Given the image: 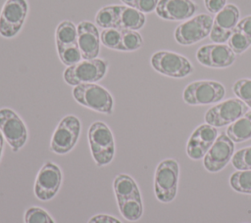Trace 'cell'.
Here are the masks:
<instances>
[{
    "label": "cell",
    "mask_w": 251,
    "mask_h": 223,
    "mask_svg": "<svg viewBox=\"0 0 251 223\" xmlns=\"http://www.w3.org/2000/svg\"><path fill=\"white\" fill-rule=\"evenodd\" d=\"M80 129L81 124L76 116L72 114L64 116L52 135L51 151L59 155L69 153L76 144Z\"/></svg>",
    "instance_id": "30bf717a"
},
{
    "label": "cell",
    "mask_w": 251,
    "mask_h": 223,
    "mask_svg": "<svg viewBox=\"0 0 251 223\" xmlns=\"http://www.w3.org/2000/svg\"><path fill=\"white\" fill-rule=\"evenodd\" d=\"M146 22L145 14L135 8L126 5H120L119 11V28L139 30Z\"/></svg>",
    "instance_id": "d6986e66"
},
{
    "label": "cell",
    "mask_w": 251,
    "mask_h": 223,
    "mask_svg": "<svg viewBox=\"0 0 251 223\" xmlns=\"http://www.w3.org/2000/svg\"><path fill=\"white\" fill-rule=\"evenodd\" d=\"M120 5H108L102 7L95 15V22L103 29L119 28Z\"/></svg>",
    "instance_id": "7402d4cb"
},
{
    "label": "cell",
    "mask_w": 251,
    "mask_h": 223,
    "mask_svg": "<svg viewBox=\"0 0 251 223\" xmlns=\"http://www.w3.org/2000/svg\"><path fill=\"white\" fill-rule=\"evenodd\" d=\"M226 95L225 86L216 80H195L185 86L182 99L189 106L219 103Z\"/></svg>",
    "instance_id": "5b68a950"
},
{
    "label": "cell",
    "mask_w": 251,
    "mask_h": 223,
    "mask_svg": "<svg viewBox=\"0 0 251 223\" xmlns=\"http://www.w3.org/2000/svg\"><path fill=\"white\" fill-rule=\"evenodd\" d=\"M230 161L237 170H251V146L236 151Z\"/></svg>",
    "instance_id": "f546056e"
},
{
    "label": "cell",
    "mask_w": 251,
    "mask_h": 223,
    "mask_svg": "<svg viewBox=\"0 0 251 223\" xmlns=\"http://www.w3.org/2000/svg\"><path fill=\"white\" fill-rule=\"evenodd\" d=\"M179 164L174 158L162 160L156 167L154 174V192L161 202H171L177 192Z\"/></svg>",
    "instance_id": "6da1fadb"
},
{
    "label": "cell",
    "mask_w": 251,
    "mask_h": 223,
    "mask_svg": "<svg viewBox=\"0 0 251 223\" xmlns=\"http://www.w3.org/2000/svg\"><path fill=\"white\" fill-rule=\"evenodd\" d=\"M198 6L192 0H159L156 14L166 21H184L192 18Z\"/></svg>",
    "instance_id": "e0dca14e"
},
{
    "label": "cell",
    "mask_w": 251,
    "mask_h": 223,
    "mask_svg": "<svg viewBox=\"0 0 251 223\" xmlns=\"http://www.w3.org/2000/svg\"><path fill=\"white\" fill-rule=\"evenodd\" d=\"M76 28L77 44L81 52L82 60L98 58L101 40L97 26L89 21H82L77 24Z\"/></svg>",
    "instance_id": "ac0fdd59"
},
{
    "label": "cell",
    "mask_w": 251,
    "mask_h": 223,
    "mask_svg": "<svg viewBox=\"0 0 251 223\" xmlns=\"http://www.w3.org/2000/svg\"><path fill=\"white\" fill-rule=\"evenodd\" d=\"M150 64L157 72L172 78H184L194 70L186 57L168 50L155 52L150 58Z\"/></svg>",
    "instance_id": "277c9868"
},
{
    "label": "cell",
    "mask_w": 251,
    "mask_h": 223,
    "mask_svg": "<svg viewBox=\"0 0 251 223\" xmlns=\"http://www.w3.org/2000/svg\"><path fill=\"white\" fill-rule=\"evenodd\" d=\"M159 0H137L135 9L142 12L143 14H148L156 10Z\"/></svg>",
    "instance_id": "d6a6232c"
},
{
    "label": "cell",
    "mask_w": 251,
    "mask_h": 223,
    "mask_svg": "<svg viewBox=\"0 0 251 223\" xmlns=\"http://www.w3.org/2000/svg\"><path fill=\"white\" fill-rule=\"evenodd\" d=\"M25 223H55L51 216L40 207H29L25 212Z\"/></svg>",
    "instance_id": "1f68e13d"
},
{
    "label": "cell",
    "mask_w": 251,
    "mask_h": 223,
    "mask_svg": "<svg viewBox=\"0 0 251 223\" xmlns=\"http://www.w3.org/2000/svg\"><path fill=\"white\" fill-rule=\"evenodd\" d=\"M114 192L117 201L131 198H141L136 182L126 174H120L114 180Z\"/></svg>",
    "instance_id": "ffe728a7"
},
{
    "label": "cell",
    "mask_w": 251,
    "mask_h": 223,
    "mask_svg": "<svg viewBox=\"0 0 251 223\" xmlns=\"http://www.w3.org/2000/svg\"><path fill=\"white\" fill-rule=\"evenodd\" d=\"M227 45L235 55H239L245 52L251 46V39L235 26L227 40Z\"/></svg>",
    "instance_id": "83f0119b"
},
{
    "label": "cell",
    "mask_w": 251,
    "mask_h": 223,
    "mask_svg": "<svg viewBox=\"0 0 251 223\" xmlns=\"http://www.w3.org/2000/svg\"><path fill=\"white\" fill-rule=\"evenodd\" d=\"M108 70V62L101 58L81 60L68 67L63 73L64 80L71 86L84 83H95L101 80Z\"/></svg>",
    "instance_id": "3957f363"
},
{
    "label": "cell",
    "mask_w": 251,
    "mask_h": 223,
    "mask_svg": "<svg viewBox=\"0 0 251 223\" xmlns=\"http://www.w3.org/2000/svg\"><path fill=\"white\" fill-rule=\"evenodd\" d=\"M73 96L75 100L95 112L111 114L114 108L112 95L99 84L84 83L74 87Z\"/></svg>",
    "instance_id": "8992f818"
},
{
    "label": "cell",
    "mask_w": 251,
    "mask_h": 223,
    "mask_svg": "<svg viewBox=\"0 0 251 223\" xmlns=\"http://www.w3.org/2000/svg\"><path fill=\"white\" fill-rule=\"evenodd\" d=\"M56 49L60 61L67 66V67L74 66L82 60L77 42L63 46H56Z\"/></svg>",
    "instance_id": "484cf974"
},
{
    "label": "cell",
    "mask_w": 251,
    "mask_h": 223,
    "mask_svg": "<svg viewBox=\"0 0 251 223\" xmlns=\"http://www.w3.org/2000/svg\"><path fill=\"white\" fill-rule=\"evenodd\" d=\"M247 112L248 107L243 101L238 98H229L210 108L205 112L204 120L216 128L223 127L231 124Z\"/></svg>",
    "instance_id": "9c48e42d"
},
{
    "label": "cell",
    "mask_w": 251,
    "mask_h": 223,
    "mask_svg": "<svg viewBox=\"0 0 251 223\" xmlns=\"http://www.w3.org/2000/svg\"><path fill=\"white\" fill-rule=\"evenodd\" d=\"M198 63L207 67L226 68L234 62L236 55L226 44H206L198 48L195 54Z\"/></svg>",
    "instance_id": "5bb4252c"
},
{
    "label": "cell",
    "mask_w": 251,
    "mask_h": 223,
    "mask_svg": "<svg viewBox=\"0 0 251 223\" xmlns=\"http://www.w3.org/2000/svg\"><path fill=\"white\" fill-rule=\"evenodd\" d=\"M245 223H247V222H245Z\"/></svg>",
    "instance_id": "ab89813d"
},
{
    "label": "cell",
    "mask_w": 251,
    "mask_h": 223,
    "mask_svg": "<svg viewBox=\"0 0 251 223\" xmlns=\"http://www.w3.org/2000/svg\"><path fill=\"white\" fill-rule=\"evenodd\" d=\"M218 136L216 127L207 123L200 124L193 130L186 143V155L192 160L203 158Z\"/></svg>",
    "instance_id": "2e32d148"
},
{
    "label": "cell",
    "mask_w": 251,
    "mask_h": 223,
    "mask_svg": "<svg viewBox=\"0 0 251 223\" xmlns=\"http://www.w3.org/2000/svg\"><path fill=\"white\" fill-rule=\"evenodd\" d=\"M233 154L234 143L226 133H222L217 137L216 141L203 157V165L209 172H219L231 160Z\"/></svg>",
    "instance_id": "7c38bea8"
},
{
    "label": "cell",
    "mask_w": 251,
    "mask_h": 223,
    "mask_svg": "<svg viewBox=\"0 0 251 223\" xmlns=\"http://www.w3.org/2000/svg\"><path fill=\"white\" fill-rule=\"evenodd\" d=\"M247 107H249V108H251V102H249L248 104H247Z\"/></svg>",
    "instance_id": "f35d334b"
},
{
    "label": "cell",
    "mask_w": 251,
    "mask_h": 223,
    "mask_svg": "<svg viewBox=\"0 0 251 223\" xmlns=\"http://www.w3.org/2000/svg\"><path fill=\"white\" fill-rule=\"evenodd\" d=\"M204 4L209 13L218 14L226 5V0H204Z\"/></svg>",
    "instance_id": "836d02e7"
},
{
    "label": "cell",
    "mask_w": 251,
    "mask_h": 223,
    "mask_svg": "<svg viewBox=\"0 0 251 223\" xmlns=\"http://www.w3.org/2000/svg\"><path fill=\"white\" fill-rule=\"evenodd\" d=\"M232 190L240 194L251 195V170H237L229 177Z\"/></svg>",
    "instance_id": "d4e9b609"
},
{
    "label": "cell",
    "mask_w": 251,
    "mask_h": 223,
    "mask_svg": "<svg viewBox=\"0 0 251 223\" xmlns=\"http://www.w3.org/2000/svg\"><path fill=\"white\" fill-rule=\"evenodd\" d=\"M101 43L112 50H121L122 29L121 28H106L100 34Z\"/></svg>",
    "instance_id": "f1b7e54d"
},
{
    "label": "cell",
    "mask_w": 251,
    "mask_h": 223,
    "mask_svg": "<svg viewBox=\"0 0 251 223\" xmlns=\"http://www.w3.org/2000/svg\"><path fill=\"white\" fill-rule=\"evenodd\" d=\"M61 184V169L53 162H46L38 171L34 184V194L40 201H49L58 193Z\"/></svg>",
    "instance_id": "9a60e30c"
},
{
    "label": "cell",
    "mask_w": 251,
    "mask_h": 223,
    "mask_svg": "<svg viewBox=\"0 0 251 223\" xmlns=\"http://www.w3.org/2000/svg\"><path fill=\"white\" fill-rule=\"evenodd\" d=\"M124 5L126 6H128V7H132V8H135V5H136V1L137 0H121Z\"/></svg>",
    "instance_id": "8d00e7d4"
},
{
    "label": "cell",
    "mask_w": 251,
    "mask_h": 223,
    "mask_svg": "<svg viewBox=\"0 0 251 223\" xmlns=\"http://www.w3.org/2000/svg\"><path fill=\"white\" fill-rule=\"evenodd\" d=\"M77 42V28L71 21L61 22L55 30L56 46H63Z\"/></svg>",
    "instance_id": "603a6c76"
},
{
    "label": "cell",
    "mask_w": 251,
    "mask_h": 223,
    "mask_svg": "<svg viewBox=\"0 0 251 223\" xmlns=\"http://www.w3.org/2000/svg\"><path fill=\"white\" fill-rule=\"evenodd\" d=\"M3 147H4V136H3L2 132L0 131V158L2 156V152H3Z\"/></svg>",
    "instance_id": "74e56055"
},
{
    "label": "cell",
    "mask_w": 251,
    "mask_h": 223,
    "mask_svg": "<svg viewBox=\"0 0 251 223\" xmlns=\"http://www.w3.org/2000/svg\"><path fill=\"white\" fill-rule=\"evenodd\" d=\"M226 132L233 143H241L251 139V111L229 124Z\"/></svg>",
    "instance_id": "44dd1931"
},
{
    "label": "cell",
    "mask_w": 251,
    "mask_h": 223,
    "mask_svg": "<svg viewBox=\"0 0 251 223\" xmlns=\"http://www.w3.org/2000/svg\"><path fill=\"white\" fill-rule=\"evenodd\" d=\"M87 223H122L116 217L108 214H96L92 216Z\"/></svg>",
    "instance_id": "e575fe53"
},
{
    "label": "cell",
    "mask_w": 251,
    "mask_h": 223,
    "mask_svg": "<svg viewBox=\"0 0 251 223\" xmlns=\"http://www.w3.org/2000/svg\"><path fill=\"white\" fill-rule=\"evenodd\" d=\"M28 14L26 0H6L0 11V35L15 37L23 28Z\"/></svg>",
    "instance_id": "52a82bcc"
},
{
    "label": "cell",
    "mask_w": 251,
    "mask_h": 223,
    "mask_svg": "<svg viewBox=\"0 0 251 223\" xmlns=\"http://www.w3.org/2000/svg\"><path fill=\"white\" fill-rule=\"evenodd\" d=\"M119 209L123 217L128 221H137L143 213L141 198H131L118 201Z\"/></svg>",
    "instance_id": "cb8c5ba5"
},
{
    "label": "cell",
    "mask_w": 251,
    "mask_h": 223,
    "mask_svg": "<svg viewBox=\"0 0 251 223\" xmlns=\"http://www.w3.org/2000/svg\"><path fill=\"white\" fill-rule=\"evenodd\" d=\"M92 156L99 166L112 161L115 155V141L109 126L102 121L93 122L87 133Z\"/></svg>",
    "instance_id": "7a4b0ae2"
},
{
    "label": "cell",
    "mask_w": 251,
    "mask_h": 223,
    "mask_svg": "<svg viewBox=\"0 0 251 223\" xmlns=\"http://www.w3.org/2000/svg\"><path fill=\"white\" fill-rule=\"evenodd\" d=\"M213 22L211 15H196L176 26L174 33L175 39L183 46L195 44L210 35Z\"/></svg>",
    "instance_id": "ba28073f"
},
{
    "label": "cell",
    "mask_w": 251,
    "mask_h": 223,
    "mask_svg": "<svg viewBox=\"0 0 251 223\" xmlns=\"http://www.w3.org/2000/svg\"><path fill=\"white\" fill-rule=\"evenodd\" d=\"M0 130L14 152L24 147L27 140V129L23 119L9 108L0 109Z\"/></svg>",
    "instance_id": "8fae6325"
},
{
    "label": "cell",
    "mask_w": 251,
    "mask_h": 223,
    "mask_svg": "<svg viewBox=\"0 0 251 223\" xmlns=\"http://www.w3.org/2000/svg\"><path fill=\"white\" fill-rule=\"evenodd\" d=\"M240 20V12L234 4H226L214 18L210 39L214 43L224 44L230 37Z\"/></svg>",
    "instance_id": "4fadbf2b"
},
{
    "label": "cell",
    "mask_w": 251,
    "mask_h": 223,
    "mask_svg": "<svg viewBox=\"0 0 251 223\" xmlns=\"http://www.w3.org/2000/svg\"><path fill=\"white\" fill-rule=\"evenodd\" d=\"M232 92L247 105L251 102V79L241 78L236 80L232 85Z\"/></svg>",
    "instance_id": "4dcf8cb0"
},
{
    "label": "cell",
    "mask_w": 251,
    "mask_h": 223,
    "mask_svg": "<svg viewBox=\"0 0 251 223\" xmlns=\"http://www.w3.org/2000/svg\"><path fill=\"white\" fill-rule=\"evenodd\" d=\"M236 27L251 39V16H246L239 20Z\"/></svg>",
    "instance_id": "d590c367"
},
{
    "label": "cell",
    "mask_w": 251,
    "mask_h": 223,
    "mask_svg": "<svg viewBox=\"0 0 251 223\" xmlns=\"http://www.w3.org/2000/svg\"><path fill=\"white\" fill-rule=\"evenodd\" d=\"M143 44V38L137 30L122 29L121 50L125 52H132L138 50Z\"/></svg>",
    "instance_id": "4316f807"
}]
</instances>
